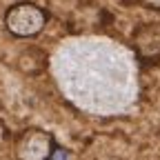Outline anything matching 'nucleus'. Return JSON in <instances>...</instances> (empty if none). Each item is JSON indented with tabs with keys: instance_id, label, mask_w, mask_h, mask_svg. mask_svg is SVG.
I'll return each instance as SVG.
<instances>
[{
	"instance_id": "5",
	"label": "nucleus",
	"mask_w": 160,
	"mask_h": 160,
	"mask_svg": "<svg viewBox=\"0 0 160 160\" xmlns=\"http://www.w3.org/2000/svg\"><path fill=\"white\" fill-rule=\"evenodd\" d=\"M131 2H136L138 7H142V9H149V11L160 13V0H131Z\"/></svg>"
},
{
	"instance_id": "3",
	"label": "nucleus",
	"mask_w": 160,
	"mask_h": 160,
	"mask_svg": "<svg viewBox=\"0 0 160 160\" xmlns=\"http://www.w3.org/2000/svg\"><path fill=\"white\" fill-rule=\"evenodd\" d=\"M131 47L142 65L160 62V22H142L131 33Z\"/></svg>"
},
{
	"instance_id": "4",
	"label": "nucleus",
	"mask_w": 160,
	"mask_h": 160,
	"mask_svg": "<svg viewBox=\"0 0 160 160\" xmlns=\"http://www.w3.org/2000/svg\"><path fill=\"white\" fill-rule=\"evenodd\" d=\"M49 160H73V151L62 147V145H56L51 156H49Z\"/></svg>"
},
{
	"instance_id": "1",
	"label": "nucleus",
	"mask_w": 160,
	"mask_h": 160,
	"mask_svg": "<svg viewBox=\"0 0 160 160\" xmlns=\"http://www.w3.org/2000/svg\"><path fill=\"white\" fill-rule=\"evenodd\" d=\"M47 22H49L47 11L38 2H31V0L13 2L11 7H7L5 18H2L7 33L13 38H36L45 31Z\"/></svg>"
},
{
	"instance_id": "2",
	"label": "nucleus",
	"mask_w": 160,
	"mask_h": 160,
	"mask_svg": "<svg viewBox=\"0 0 160 160\" xmlns=\"http://www.w3.org/2000/svg\"><path fill=\"white\" fill-rule=\"evenodd\" d=\"M56 145V138L49 131L40 127H29L18 136L13 153L18 160H49Z\"/></svg>"
}]
</instances>
